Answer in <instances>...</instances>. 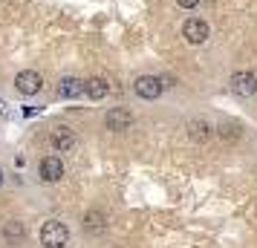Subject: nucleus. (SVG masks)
Here are the masks:
<instances>
[{"label": "nucleus", "mask_w": 257, "mask_h": 248, "mask_svg": "<svg viewBox=\"0 0 257 248\" xmlns=\"http://www.w3.org/2000/svg\"><path fill=\"white\" fill-rule=\"evenodd\" d=\"M70 242V228L58 219H49V222L41 225V245L47 248H64Z\"/></svg>", "instance_id": "f257e3e1"}, {"label": "nucleus", "mask_w": 257, "mask_h": 248, "mask_svg": "<svg viewBox=\"0 0 257 248\" xmlns=\"http://www.w3.org/2000/svg\"><path fill=\"white\" fill-rule=\"evenodd\" d=\"M133 113H130L127 107H113L110 113L104 116V124H107V130H113V133H124L133 127Z\"/></svg>", "instance_id": "f03ea898"}, {"label": "nucleus", "mask_w": 257, "mask_h": 248, "mask_svg": "<svg viewBox=\"0 0 257 248\" xmlns=\"http://www.w3.org/2000/svg\"><path fill=\"white\" fill-rule=\"evenodd\" d=\"M182 35H185L188 44H194V47H199V44H205L211 35L208 24L202 21V18H191V21H185V26H182Z\"/></svg>", "instance_id": "7ed1b4c3"}, {"label": "nucleus", "mask_w": 257, "mask_h": 248, "mask_svg": "<svg viewBox=\"0 0 257 248\" xmlns=\"http://www.w3.org/2000/svg\"><path fill=\"white\" fill-rule=\"evenodd\" d=\"M228 87H231L234 95L248 98V95L257 93V75H254V72H234L231 81H228Z\"/></svg>", "instance_id": "20e7f679"}, {"label": "nucleus", "mask_w": 257, "mask_h": 248, "mask_svg": "<svg viewBox=\"0 0 257 248\" xmlns=\"http://www.w3.org/2000/svg\"><path fill=\"white\" fill-rule=\"evenodd\" d=\"M136 95L139 98H148V101H153V98H159L165 90V84L162 78H156V75H142V78H136Z\"/></svg>", "instance_id": "39448f33"}, {"label": "nucleus", "mask_w": 257, "mask_h": 248, "mask_svg": "<svg viewBox=\"0 0 257 248\" xmlns=\"http://www.w3.org/2000/svg\"><path fill=\"white\" fill-rule=\"evenodd\" d=\"M41 84H44V78H41L35 70H24V72L15 75V90L21 95H35L38 90H41Z\"/></svg>", "instance_id": "423d86ee"}, {"label": "nucleus", "mask_w": 257, "mask_h": 248, "mask_svg": "<svg viewBox=\"0 0 257 248\" xmlns=\"http://www.w3.org/2000/svg\"><path fill=\"white\" fill-rule=\"evenodd\" d=\"M38 173H41L44 182H58V179L64 176V162H61L58 156H47V159H41Z\"/></svg>", "instance_id": "0eeeda50"}, {"label": "nucleus", "mask_w": 257, "mask_h": 248, "mask_svg": "<svg viewBox=\"0 0 257 248\" xmlns=\"http://www.w3.org/2000/svg\"><path fill=\"white\" fill-rule=\"evenodd\" d=\"M49 142H52V147H55L58 153H70L72 147H75V133H72L70 127H55L52 136H49Z\"/></svg>", "instance_id": "6e6552de"}, {"label": "nucleus", "mask_w": 257, "mask_h": 248, "mask_svg": "<svg viewBox=\"0 0 257 248\" xmlns=\"http://www.w3.org/2000/svg\"><path fill=\"white\" fill-rule=\"evenodd\" d=\"M0 236L9 242V245H18V242H24V236H26V228L21 219H6L3 222V228H0Z\"/></svg>", "instance_id": "1a4fd4ad"}, {"label": "nucleus", "mask_w": 257, "mask_h": 248, "mask_svg": "<svg viewBox=\"0 0 257 248\" xmlns=\"http://www.w3.org/2000/svg\"><path fill=\"white\" fill-rule=\"evenodd\" d=\"M211 133H214V127H211L205 118H194V121H188V136H191V142H208L211 139Z\"/></svg>", "instance_id": "9d476101"}, {"label": "nucleus", "mask_w": 257, "mask_h": 248, "mask_svg": "<svg viewBox=\"0 0 257 248\" xmlns=\"http://www.w3.org/2000/svg\"><path fill=\"white\" fill-rule=\"evenodd\" d=\"M107 93H110V84H107L104 78H98V75H95V78H87V81H84V95H87V98L101 101Z\"/></svg>", "instance_id": "9b49d317"}, {"label": "nucleus", "mask_w": 257, "mask_h": 248, "mask_svg": "<svg viewBox=\"0 0 257 248\" xmlns=\"http://www.w3.org/2000/svg\"><path fill=\"white\" fill-rule=\"evenodd\" d=\"M84 231H87V234H104L107 231V216L101 211H87L84 213Z\"/></svg>", "instance_id": "f8f14e48"}, {"label": "nucleus", "mask_w": 257, "mask_h": 248, "mask_svg": "<svg viewBox=\"0 0 257 248\" xmlns=\"http://www.w3.org/2000/svg\"><path fill=\"white\" fill-rule=\"evenodd\" d=\"M58 95L61 98H78V95H84V81L81 78H61L58 84Z\"/></svg>", "instance_id": "ddd939ff"}, {"label": "nucleus", "mask_w": 257, "mask_h": 248, "mask_svg": "<svg viewBox=\"0 0 257 248\" xmlns=\"http://www.w3.org/2000/svg\"><path fill=\"white\" fill-rule=\"evenodd\" d=\"M220 136L225 139V142H228V139H237V136H240V124H234V121L228 124V121H225V124L220 127Z\"/></svg>", "instance_id": "4468645a"}, {"label": "nucleus", "mask_w": 257, "mask_h": 248, "mask_svg": "<svg viewBox=\"0 0 257 248\" xmlns=\"http://www.w3.org/2000/svg\"><path fill=\"white\" fill-rule=\"evenodd\" d=\"M176 3H179L182 9H194V6H197L199 0H176Z\"/></svg>", "instance_id": "2eb2a0df"}, {"label": "nucleus", "mask_w": 257, "mask_h": 248, "mask_svg": "<svg viewBox=\"0 0 257 248\" xmlns=\"http://www.w3.org/2000/svg\"><path fill=\"white\" fill-rule=\"evenodd\" d=\"M0 185H3V170H0Z\"/></svg>", "instance_id": "dca6fc26"}, {"label": "nucleus", "mask_w": 257, "mask_h": 248, "mask_svg": "<svg viewBox=\"0 0 257 248\" xmlns=\"http://www.w3.org/2000/svg\"><path fill=\"white\" fill-rule=\"evenodd\" d=\"M44 248H47V245H44Z\"/></svg>", "instance_id": "f3484780"}]
</instances>
